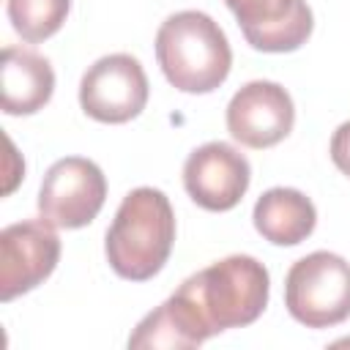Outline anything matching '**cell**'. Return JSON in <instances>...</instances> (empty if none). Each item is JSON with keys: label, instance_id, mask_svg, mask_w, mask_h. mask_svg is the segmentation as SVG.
I'll list each match as a JSON object with an SVG mask.
<instances>
[{"label": "cell", "instance_id": "1", "mask_svg": "<svg viewBox=\"0 0 350 350\" xmlns=\"http://www.w3.org/2000/svg\"><path fill=\"white\" fill-rule=\"evenodd\" d=\"M175 243V211L161 189H131L107 230L104 254L109 268L129 282L153 279Z\"/></svg>", "mask_w": 350, "mask_h": 350}, {"label": "cell", "instance_id": "2", "mask_svg": "<svg viewBox=\"0 0 350 350\" xmlns=\"http://www.w3.org/2000/svg\"><path fill=\"white\" fill-rule=\"evenodd\" d=\"M178 293L191 304L211 336L254 323L271 293L268 268L249 254H230L180 282Z\"/></svg>", "mask_w": 350, "mask_h": 350}, {"label": "cell", "instance_id": "3", "mask_svg": "<svg viewBox=\"0 0 350 350\" xmlns=\"http://www.w3.org/2000/svg\"><path fill=\"white\" fill-rule=\"evenodd\" d=\"M156 60L180 93H211L230 77L232 49L208 14L178 11L156 30Z\"/></svg>", "mask_w": 350, "mask_h": 350}, {"label": "cell", "instance_id": "4", "mask_svg": "<svg viewBox=\"0 0 350 350\" xmlns=\"http://www.w3.org/2000/svg\"><path fill=\"white\" fill-rule=\"evenodd\" d=\"M284 306L306 328H331L350 317V262L334 252L295 260L284 276Z\"/></svg>", "mask_w": 350, "mask_h": 350}, {"label": "cell", "instance_id": "5", "mask_svg": "<svg viewBox=\"0 0 350 350\" xmlns=\"http://www.w3.org/2000/svg\"><path fill=\"white\" fill-rule=\"evenodd\" d=\"M107 200V178L101 167L85 156L57 159L38 189V213L60 227L79 230L90 224Z\"/></svg>", "mask_w": 350, "mask_h": 350}, {"label": "cell", "instance_id": "6", "mask_svg": "<svg viewBox=\"0 0 350 350\" xmlns=\"http://www.w3.org/2000/svg\"><path fill=\"white\" fill-rule=\"evenodd\" d=\"M148 77L137 57L126 52L98 57L79 82V107L98 123H129L148 104Z\"/></svg>", "mask_w": 350, "mask_h": 350}, {"label": "cell", "instance_id": "7", "mask_svg": "<svg viewBox=\"0 0 350 350\" xmlns=\"http://www.w3.org/2000/svg\"><path fill=\"white\" fill-rule=\"evenodd\" d=\"M60 260V238L55 224L41 219H27L3 227L0 232V298L14 301L36 290L52 276Z\"/></svg>", "mask_w": 350, "mask_h": 350}, {"label": "cell", "instance_id": "8", "mask_svg": "<svg viewBox=\"0 0 350 350\" xmlns=\"http://www.w3.org/2000/svg\"><path fill=\"white\" fill-rule=\"evenodd\" d=\"M227 131L235 142L262 150L279 145L295 126L290 93L271 79L246 82L227 104Z\"/></svg>", "mask_w": 350, "mask_h": 350}, {"label": "cell", "instance_id": "9", "mask_svg": "<svg viewBox=\"0 0 350 350\" xmlns=\"http://www.w3.org/2000/svg\"><path fill=\"white\" fill-rule=\"evenodd\" d=\"M252 183L249 159L230 142H205L183 164V189L205 211H232Z\"/></svg>", "mask_w": 350, "mask_h": 350}, {"label": "cell", "instance_id": "10", "mask_svg": "<svg viewBox=\"0 0 350 350\" xmlns=\"http://www.w3.org/2000/svg\"><path fill=\"white\" fill-rule=\"evenodd\" d=\"M246 44L257 52H295L306 44L314 16L306 0H224Z\"/></svg>", "mask_w": 350, "mask_h": 350}, {"label": "cell", "instance_id": "11", "mask_svg": "<svg viewBox=\"0 0 350 350\" xmlns=\"http://www.w3.org/2000/svg\"><path fill=\"white\" fill-rule=\"evenodd\" d=\"M0 90L5 115H33L44 109L55 93L52 63L25 46H5L0 63Z\"/></svg>", "mask_w": 350, "mask_h": 350}, {"label": "cell", "instance_id": "12", "mask_svg": "<svg viewBox=\"0 0 350 350\" xmlns=\"http://www.w3.org/2000/svg\"><path fill=\"white\" fill-rule=\"evenodd\" d=\"M254 230L273 246H298L314 232V202L290 186H273L262 191L252 211Z\"/></svg>", "mask_w": 350, "mask_h": 350}, {"label": "cell", "instance_id": "13", "mask_svg": "<svg viewBox=\"0 0 350 350\" xmlns=\"http://www.w3.org/2000/svg\"><path fill=\"white\" fill-rule=\"evenodd\" d=\"M211 334L200 323L191 304L175 290L161 306L148 312L129 336L131 350H191L208 342Z\"/></svg>", "mask_w": 350, "mask_h": 350}, {"label": "cell", "instance_id": "14", "mask_svg": "<svg viewBox=\"0 0 350 350\" xmlns=\"http://www.w3.org/2000/svg\"><path fill=\"white\" fill-rule=\"evenodd\" d=\"M5 11L16 36L27 44H38L63 27L71 0H5Z\"/></svg>", "mask_w": 350, "mask_h": 350}, {"label": "cell", "instance_id": "15", "mask_svg": "<svg viewBox=\"0 0 350 350\" xmlns=\"http://www.w3.org/2000/svg\"><path fill=\"white\" fill-rule=\"evenodd\" d=\"M331 161L342 175L350 178V120H345L331 137Z\"/></svg>", "mask_w": 350, "mask_h": 350}]
</instances>
